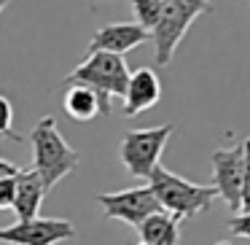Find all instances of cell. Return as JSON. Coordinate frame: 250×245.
<instances>
[{
  "label": "cell",
  "instance_id": "ffe728a7",
  "mask_svg": "<svg viewBox=\"0 0 250 245\" xmlns=\"http://www.w3.org/2000/svg\"><path fill=\"white\" fill-rule=\"evenodd\" d=\"M6 6H8V0H0V11H3Z\"/></svg>",
  "mask_w": 250,
  "mask_h": 245
},
{
  "label": "cell",
  "instance_id": "7a4b0ae2",
  "mask_svg": "<svg viewBox=\"0 0 250 245\" xmlns=\"http://www.w3.org/2000/svg\"><path fill=\"white\" fill-rule=\"evenodd\" d=\"M30 146H33V170L43 180L46 191H51L81 162V154L67 146V140L60 135L54 116H43L33 127V132H30Z\"/></svg>",
  "mask_w": 250,
  "mask_h": 245
},
{
  "label": "cell",
  "instance_id": "8992f818",
  "mask_svg": "<svg viewBox=\"0 0 250 245\" xmlns=\"http://www.w3.org/2000/svg\"><path fill=\"white\" fill-rule=\"evenodd\" d=\"M76 237V226L67 218H33L0 229L3 245H57Z\"/></svg>",
  "mask_w": 250,
  "mask_h": 245
},
{
  "label": "cell",
  "instance_id": "44dd1931",
  "mask_svg": "<svg viewBox=\"0 0 250 245\" xmlns=\"http://www.w3.org/2000/svg\"><path fill=\"white\" fill-rule=\"evenodd\" d=\"M218 245H229V243H218Z\"/></svg>",
  "mask_w": 250,
  "mask_h": 245
},
{
  "label": "cell",
  "instance_id": "4fadbf2b",
  "mask_svg": "<svg viewBox=\"0 0 250 245\" xmlns=\"http://www.w3.org/2000/svg\"><path fill=\"white\" fill-rule=\"evenodd\" d=\"M62 108H65V113L70 116L73 121H92L94 116H100V105H97L94 92L86 87H78V84L67 87Z\"/></svg>",
  "mask_w": 250,
  "mask_h": 245
},
{
  "label": "cell",
  "instance_id": "5bb4252c",
  "mask_svg": "<svg viewBox=\"0 0 250 245\" xmlns=\"http://www.w3.org/2000/svg\"><path fill=\"white\" fill-rule=\"evenodd\" d=\"M132 11L137 17V24L151 33L164 11V0H132Z\"/></svg>",
  "mask_w": 250,
  "mask_h": 245
},
{
  "label": "cell",
  "instance_id": "6da1fadb",
  "mask_svg": "<svg viewBox=\"0 0 250 245\" xmlns=\"http://www.w3.org/2000/svg\"><path fill=\"white\" fill-rule=\"evenodd\" d=\"M126 81H129V67H126L124 57L119 54H105V51H92L78 67H73L70 76H65L67 87L78 84L94 92L100 105V116H110V103L113 97H124Z\"/></svg>",
  "mask_w": 250,
  "mask_h": 245
},
{
  "label": "cell",
  "instance_id": "30bf717a",
  "mask_svg": "<svg viewBox=\"0 0 250 245\" xmlns=\"http://www.w3.org/2000/svg\"><path fill=\"white\" fill-rule=\"evenodd\" d=\"M121 100H124V116L146 113L162 100V81L151 67H137L129 73L126 92Z\"/></svg>",
  "mask_w": 250,
  "mask_h": 245
},
{
  "label": "cell",
  "instance_id": "9a60e30c",
  "mask_svg": "<svg viewBox=\"0 0 250 245\" xmlns=\"http://www.w3.org/2000/svg\"><path fill=\"white\" fill-rule=\"evenodd\" d=\"M11 121H14V108H11V100L0 94V140H3V137H11L14 143H22L24 137H22V135H17V132L11 130Z\"/></svg>",
  "mask_w": 250,
  "mask_h": 245
},
{
  "label": "cell",
  "instance_id": "ba28073f",
  "mask_svg": "<svg viewBox=\"0 0 250 245\" xmlns=\"http://www.w3.org/2000/svg\"><path fill=\"white\" fill-rule=\"evenodd\" d=\"M212 175H215V194L229 205L231 213H239L242 205V175H245V148H218L212 151Z\"/></svg>",
  "mask_w": 250,
  "mask_h": 245
},
{
  "label": "cell",
  "instance_id": "5b68a950",
  "mask_svg": "<svg viewBox=\"0 0 250 245\" xmlns=\"http://www.w3.org/2000/svg\"><path fill=\"white\" fill-rule=\"evenodd\" d=\"M97 202L103 205L105 218H116L129 226H140L148 216L159 213L156 197L151 186H137V189H124V191H110V194H97Z\"/></svg>",
  "mask_w": 250,
  "mask_h": 245
},
{
  "label": "cell",
  "instance_id": "e0dca14e",
  "mask_svg": "<svg viewBox=\"0 0 250 245\" xmlns=\"http://www.w3.org/2000/svg\"><path fill=\"white\" fill-rule=\"evenodd\" d=\"M17 178V175H14ZM14 178H3L0 180V210L14 207V191H17V180Z\"/></svg>",
  "mask_w": 250,
  "mask_h": 245
},
{
  "label": "cell",
  "instance_id": "8fae6325",
  "mask_svg": "<svg viewBox=\"0 0 250 245\" xmlns=\"http://www.w3.org/2000/svg\"><path fill=\"white\" fill-rule=\"evenodd\" d=\"M17 191H14V213H17L19 221H33L38 218V210H41V202L46 197V186L43 180L38 178L33 167L30 170H19L17 178Z\"/></svg>",
  "mask_w": 250,
  "mask_h": 245
},
{
  "label": "cell",
  "instance_id": "9c48e42d",
  "mask_svg": "<svg viewBox=\"0 0 250 245\" xmlns=\"http://www.w3.org/2000/svg\"><path fill=\"white\" fill-rule=\"evenodd\" d=\"M151 41L148 30H143L137 22H116L105 24L94 33V38L89 41V54L92 51H105V54H119L124 57L126 51L137 49L140 44Z\"/></svg>",
  "mask_w": 250,
  "mask_h": 245
},
{
  "label": "cell",
  "instance_id": "52a82bcc",
  "mask_svg": "<svg viewBox=\"0 0 250 245\" xmlns=\"http://www.w3.org/2000/svg\"><path fill=\"white\" fill-rule=\"evenodd\" d=\"M194 19H196L194 14L180 6L178 0H164L162 17H159V22L153 24V30L148 33L153 41V46H156V65L159 67L172 62L175 51H178L180 41H183L186 30L191 27Z\"/></svg>",
  "mask_w": 250,
  "mask_h": 245
},
{
  "label": "cell",
  "instance_id": "ac0fdd59",
  "mask_svg": "<svg viewBox=\"0 0 250 245\" xmlns=\"http://www.w3.org/2000/svg\"><path fill=\"white\" fill-rule=\"evenodd\" d=\"M229 229H231L237 237L250 240V213H237V216L229 221Z\"/></svg>",
  "mask_w": 250,
  "mask_h": 245
},
{
  "label": "cell",
  "instance_id": "2e32d148",
  "mask_svg": "<svg viewBox=\"0 0 250 245\" xmlns=\"http://www.w3.org/2000/svg\"><path fill=\"white\" fill-rule=\"evenodd\" d=\"M245 148V175H242V205L239 213H250V137L242 143Z\"/></svg>",
  "mask_w": 250,
  "mask_h": 245
},
{
  "label": "cell",
  "instance_id": "7c38bea8",
  "mask_svg": "<svg viewBox=\"0 0 250 245\" xmlns=\"http://www.w3.org/2000/svg\"><path fill=\"white\" fill-rule=\"evenodd\" d=\"M178 223H180L178 218H172L164 210L153 213V216H148L137 226L140 243H146V245H180V226Z\"/></svg>",
  "mask_w": 250,
  "mask_h": 245
},
{
  "label": "cell",
  "instance_id": "277c9868",
  "mask_svg": "<svg viewBox=\"0 0 250 245\" xmlns=\"http://www.w3.org/2000/svg\"><path fill=\"white\" fill-rule=\"evenodd\" d=\"M175 124H162L151 127V130H132L121 140V164L126 167V173L135 178H151L153 170L162 162V154L167 148V140L172 137Z\"/></svg>",
  "mask_w": 250,
  "mask_h": 245
},
{
  "label": "cell",
  "instance_id": "3957f363",
  "mask_svg": "<svg viewBox=\"0 0 250 245\" xmlns=\"http://www.w3.org/2000/svg\"><path fill=\"white\" fill-rule=\"evenodd\" d=\"M148 186H151L159 207H162L164 213H169L172 218H178V221L210 210V205L218 197L212 186L194 183V180L183 178V175H175V173H169V170H164L162 164H159V167L153 170V175L148 178Z\"/></svg>",
  "mask_w": 250,
  "mask_h": 245
},
{
  "label": "cell",
  "instance_id": "d6986e66",
  "mask_svg": "<svg viewBox=\"0 0 250 245\" xmlns=\"http://www.w3.org/2000/svg\"><path fill=\"white\" fill-rule=\"evenodd\" d=\"M19 170H22V167H17V164L6 162V159H0V180H3V178H14V175H19Z\"/></svg>",
  "mask_w": 250,
  "mask_h": 245
},
{
  "label": "cell",
  "instance_id": "7402d4cb",
  "mask_svg": "<svg viewBox=\"0 0 250 245\" xmlns=\"http://www.w3.org/2000/svg\"><path fill=\"white\" fill-rule=\"evenodd\" d=\"M140 245H146V243H140Z\"/></svg>",
  "mask_w": 250,
  "mask_h": 245
}]
</instances>
